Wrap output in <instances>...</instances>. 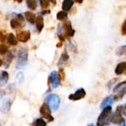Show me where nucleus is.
I'll use <instances>...</instances> for the list:
<instances>
[{"label":"nucleus","instance_id":"c756f323","mask_svg":"<svg viewBox=\"0 0 126 126\" xmlns=\"http://www.w3.org/2000/svg\"><path fill=\"white\" fill-rule=\"evenodd\" d=\"M40 13H41V14H42V16H43V15H47V14H49L50 13V11L46 9V10H44V11H41Z\"/></svg>","mask_w":126,"mask_h":126},{"label":"nucleus","instance_id":"f704fd0d","mask_svg":"<svg viewBox=\"0 0 126 126\" xmlns=\"http://www.w3.org/2000/svg\"><path fill=\"white\" fill-rule=\"evenodd\" d=\"M49 2H52L53 5H56V0H48Z\"/></svg>","mask_w":126,"mask_h":126},{"label":"nucleus","instance_id":"412c9836","mask_svg":"<svg viewBox=\"0 0 126 126\" xmlns=\"http://www.w3.org/2000/svg\"><path fill=\"white\" fill-rule=\"evenodd\" d=\"M116 54L117 56H122L126 54V45L119 46L116 50Z\"/></svg>","mask_w":126,"mask_h":126},{"label":"nucleus","instance_id":"c85d7f7f","mask_svg":"<svg viewBox=\"0 0 126 126\" xmlns=\"http://www.w3.org/2000/svg\"><path fill=\"white\" fill-rule=\"evenodd\" d=\"M121 33L122 35H126V20H125L121 27Z\"/></svg>","mask_w":126,"mask_h":126},{"label":"nucleus","instance_id":"6e6552de","mask_svg":"<svg viewBox=\"0 0 126 126\" xmlns=\"http://www.w3.org/2000/svg\"><path fill=\"white\" fill-rule=\"evenodd\" d=\"M60 81L61 80H60V79H59V77L58 76V74L56 71H53L50 74V75L49 76V77H48L47 85H52L53 88H56L60 85Z\"/></svg>","mask_w":126,"mask_h":126},{"label":"nucleus","instance_id":"39448f33","mask_svg":"<svg viewBox=\"0 0 126 126\" xmlns=\"http://www.w3.org/2000/svg\"><path fill=\"white\" fill-rule=\"evenodd\" d=\"M39 111H40V114L42 115V116L46 119L48 122H53L54 120V118L51 115V110H50L49 107L45 102H44L42 105Z\"/></svg>","mask_w":126,"mask_h":126},{"label":"nucleus","instance_id":"5701e85b","mask_svg":"<svg viewBox=\"0 0 126 126\" xmlns=\"http://www.w3.org/2000/svg\"><path fill=\"white\" fill-rule=\"evenodd\" d=\"M8 34L5 30H0V42H4L7 40Z\"/></svg>","mask_w":126,"mask_h":126},{"label":"nucleus","instance_id":"7ed1b4c3","mask_svg":"<svg viewBox=\"0 0 126 126\" xmlns=\"http://www.w3.org/2000/svg\"><path fill=\"white\" fill-rule=\"evenodd\" d=\"M28 52L26 48H21L18 51L17 54V63H16V68L20 69L22 68L28 62Z\"/></svg>","mask_w":126,"mask_h":126},{"label":"nucleus","instance_id":"4c0bfd02","mask_svg":"<svg viewBox=\"0 0 126 126\" xmlns=\"http://www.w3.org/2000/svg\"><path fill=\"white\" fill-rule=\"evenodd\" d=\"M2 65V59L0 58V67H1Z\"/></svg>","mask_w":126,"mask_h":126},{"label":"nucleus","instance_id":"9d476101","mask_svg":"<svg viewBox=\"0 0 126 126\" xmlns=\"http://www.w3.org/2000/svg\"><path fill=\"white\" fill-rule=\"evenodd\" d=\"M16 39L19 42H27L31 39V32L29 31H21L17 32Z\"/></svg>","mask_w":126,"mask_h":126},{"label":"nucleus","instance_id":"473e14b6","mask_svg":"<svg viewBox=\"0 0 126 126\" xmlns=\"http://www.w3.org/2000/svg\"><path fill=\"white\" fill-rule=\"evenodd\" d=\"M117 80H118V79H113V82H116V81H117ZM110 82H112V80H111ZM111 82H109V83H108V86H110V85L111 86V85H112V84H110Z\"/></svg>","mask_w":126,"mask_h":126},{"label":"nucleus","instance_id":"f03ea898","mask_svg":"<svg viewBox=\"0 0 126 126\" xmlns=\"http://www.w3.org/2000/svg\"><path fill=\"white\" fill-rule=\"evenodd\" d=\"M49 107L51 111H56L58 110L60 105V98L57 94H50L47 95L45 98V102Z\"/></svg>","mask_w":126,"mask_h":126},{"label":"nucleus","instance_id":"ddd939ff","mask_svg":"<svg viewBox=\"0 0 126 126\" xmlns=\"http://www.w3.org/2000/svg\"><path fill=\"white\" fill-rule=\"evenodd\" d=\"M35 23H36V29H37L38 32L40 33L42 31L43 28H44V19H43V17L42 16H39L36 17Z\"/></svg>","mask_w":126,"mask_h":126},{"label":"nucleus","instance_id":"a878e982","mask_svg":"<svg viewBox=\"0 0 126 126\" xmlns=\"http://www.w3.org/2000/svg\"><path fill=\"white\" fill-rule=\"evenodd\" d=\"M40 5L42 8L47 9L49 7V1L48 0H39Z\"/></svg>","mask_w":126,"mask_h":126},{"label":"nucleus","instance_id":"1a4fd4ad","mask_svg":"<svg viewBox=\"0 0 126 126\" xmlns=\"http://www.w3.org/2000/svg\"><path fill=\"white\" fill-rule=\"evenodd\" d=\"M85 96H86V92H85V89L84 88H79L74 94L69 95L68 99L70 100L77 101V100H80V99L85 98Z\"/></svg>","mask_w":126,"mask_h":126},{"label":"nucleus","instance_id":"393cba45","mask_svg":"<svg viewBox=\"0 0 126 126\" xmlns=\"http://www.w3.org/2000/svg\"><path fill=\"white\" fill-rule=\"evenodd\" d=\"M8 51V47L4 44H0V54L4 55Z\"/></svg>","mask_w":126,"mask_h":126},{"label":"nucleus","instance_id":"dca6fc26","mask_svg":"<svg viewBox=\"0 0 126 126\" xmlns=\"http://www.w3.org/2000/svg\"><path fill=\"white\" fill-rule=\"evenodd\" d=\"M25 19H27V21L28 22H30L31 24H34L35 23V20H36V15L34 13L31 12V11H27L25 13Z\"/></svg>","mask_w":126,"mask_h":126},{"label":"nucleus","instance_id":"bb28decb","mask_svg":"<svg viewBox=\"0 0 126 126\" xmlns=\"http://www.w3.org/2000/svg\"><path fill=\"white\" fill-rule=\"evenodd\" d=\"M126 85V80H125V81H123V82H121L118 83V84L114 87V88H113V92L115 93V92L118 91L122 86H124V85Z\"/></svg>","mask_w":126,"mask_h":126},{"label":"nucleus","instance_id":"e433bc0d","mask_svg":"<svg viewBox=\"0 0 126 126\" xmlns=\"http://www.w3.org/2000/svg\"><path fill=\"white\" fill-rule=\"evenodd\" d=\"M14 1H15V2H16L18 3H21V2H23V0H14Z\"/></svg>","mask_w":126,"mask_h":126},{"label":"nucleus","instance_id":"72a5a7b5","mask_svg":"<svg viewBox=\"0 0 126 126\" xmlns=\"http://www.w3.org/2000/svg\"><path fill=\"white\" fill-rule=\"evenodd\" d=\"M62 42H59L57 45H56V47H62Z\"/></svg>","mask_w":126,"mask_h":126},{"label":"nucleus","instance_id":"2eb2a0df","mask_svg":"<svg viewBox=\"0 0 126 126\" xmlns=\"http://www.w3.org/2000/svg\"><path fill=\"white\" fill-rule=\"evenodd\" d=\"M114 100H113V96H107L106 98H105L100 105V108L102 109L104 108L106 106H108V105H111L113 103Z\"/></svg>","mask_w":126,"mask_h":126},{"label":"nucleus","instance_id":"4be33fe9","mask_svg":"<svg viewBox=\"0 0 126 126\" xmlns=\"http://www.w3.org/2000/svg\"><path fill=\"white\" fill-rule=\"evenodd\" d=\"M46 125H47V123L45 122L44 119L41 118L36 119L33 123V126H46Z\"/></svg>","mask_w":126,"mask_h":126},{"label":"nucleus","instance_id":"20e7f679","mask_svg":"<svg viewBox=\"0 0 126 126\" xmlns=\"http://www.w3.org/2000/svg\"><path fill=\"white\" fill-rule=\"evenodd\" d=\"M122 108H123L122 105H119V106L116 107L115 113L111 116L110 122H112V123H113V124L119 125V124H121L122 122L125 121V119H124V118L122 117Z\"/></svg>","mask_w":126,"mask_h":126},{"label":"nucleus","instance_id":"2f4dec72","mask_svg":"<svg viewBox=\"0 0 126 126\" xmlns=\"http://www.w3.org/2000/svg\"><path fill=\"white\" fill-rule=\"evenodd\" d=\"M73 1H74V2H77L79 4H81V3H82V2L84 1V0H73Z\"/></svg>","mask_w":126,"mask_h":126},{"label":"nucleus","instance_id":"cd10ccee","mask_svg":"<svg viewBox=\"0 0 126 126\" xmlns=\"http://www.w3.org/2000/svg\"><path fill=\"white\" fill-rule=\"evenodd\" d=\"M68 59H69V55L68 54L67 51L65 50L64 52H63V53H62V55H61V59H60V60H61V61H63V62H66V61H68Z\"/></svg>","mask_w":126,"mask_h":126},{"label":"nucleus","instance_id":"f3484780","mask_svg":"<svg viewBox=\"0 0 126 126\" xmlns=\"http://www.w3.org/2000/svg\"><path fill=\"white\" fill-rule=\"evenodd\" d=\"M126 94V86L123 87L118 93L116 95L113 96V100L114 101H119L121 99L124 97V96Z\"/></svg>","mask_w":126,"mask_h":126},{"label":"nucleus","instance_id":"f8f14e48","mask_svg":"<svg viewBox=\"0 0 126 126\" xmlns=\"http://www.w3.org/2000/svg\"><path fill=\"white\" fill-rule=\"evenodd\" d=\"M14 59V55L11 51H8L6 53L4 54V57L2 59V63L4 64L5 68H8L9 65H11V63Z\"/></svg>","mask_w":126,"mask_h":126},{"label":"nucleus","instance_id":"58836bf2","mask_svg":"<svg viewBox=\"0 0 126 126\" xmlns=\"http://www.w3.org/2000/svg\"><path fill=\"white\" fill-rule=\"evenodd\" d=\"M88 126H94V124H90V125H88Z\"/></svg>","mask_w":126,"mask_h":126},{"label":"nucleus","instance_id":"7c9ffc66","mask_svg":"<svg viewBox=\"0 0 126 126\" xmlns=\"http://www.w3.org/2000/svg\"><path fill=\"white\" fill-rule=\"evenodd\" d=\"M122 113L125 115V116H126V104L125 105V106L122 108Z\"/></svg>","mask_w":126,"mask_h":126},{"label":"nucleus","instance_id":"0eeeda50","mask_svg":"<svg viewBox=\"0 0 126 126\" xmlns=\"http://www.w3.org/2000/svg\"><path fill=\"white\" fill-rule=\"evenodd\" d=\"M62 28L64 30V34H63V36H65V38L74 36V35L75 33V31L72 28L71 22H69V21L65 22L62 24Z\"/></svg>","mask_w":126,"mask_h":126},{"label":"nucleus","instance_id":"4468645a","mask_svg":"<svg viewBox=\"0 0 126 126\" xmlns=\"http://www.w3.org/2000/svg\"><path fill=\"white\" fill-rule=\"evenodd\" d=\"M74 5V1L73 0H64L62 2V10L64 11H69L72 8V6Z\"/></svg>","mask_w":126,"mask_h":126},{"label":"nucleus","instance_id":"423d86ee","mask_svg":"<svg viewBox=\"0 0 126 126\" xmlns=\"http://www.w3.org/2000/svg\"><path fill=\"white\" fill-rule=\"evenodd\" d=\"M24 21L25 18L22 14H17L16 17L13 18L11 20V27L13 29H18L22 28L24 25Z\"/></svg>","mask_w":126,"mask_h":126},{"label":"nucleus","instance_id":"c9c22d12","mask_svg":"<svg viewBox=\"0 0 126 126\" xmlns=\"http://www.w3.org/2000/svg\"><path fill=\"white\" fill-rule=\"evenodd\" d=\"M119 126H125V122L124 121V122H122L121 124H119Z\"/></svg>","mask_w":126,"mask_h":126},{"label":"nucleus","instance_id":"f257e3e1","mask_svg":"<svg viewBox=\"0 0 126 126\" xmlns=\"http://www.w3.org/2000/svg\"><path fill=\"white\" fill-rule=\"evenodd\" d=\"M112 113V107L111 105H108L102 108V111L99 114L97 119L96 126H108L110 122Z\"/></svg>","mask_w":126,"mask_h":126},{"label":"nucleus","instance_id":"b1692460","mask_svg":"<svg viewBox=\"0 0 126 126\" xmlns=\"http://www.w3.org/2000/svg\"><path fill=\"white\" fill-rule=\"evenodd\" d=\"M58 76L60 79V80L62 81H64L65 79V70L64 68H59V72H58Z\"/></svg>","mask_w":126,"mask_h":126},{"label":"nucleus","instance_id":"6ab92c4d","mask_svg":"<svg viewBox=\"0 0 126 126\" xmlns=\"http://www.w3.org/2000/svg\"><path fill=\"white\" fill-rule=\"evenodd\" d=\"M26 4L31 11H35L37 8V0H26Z\"/></svg>","mask_w":126,"mask_h":126},{"label":"nucleus","instance_id":"9b49d317","mask_svg":"<svg viewBox=\"0 0 126 126\" xmlns=\"http://www.w3.org/2000/svg\"><path fill=\"white\" fill-rule=\"evenodd\" d=\"M115 74L116 75H122V74L126 75V62H120L116 66Z\"/></svg>","mask_w":126,"mask_h":126},{"label":"nucleus","instance_id":"aec40b11","mask_svg":"<svg viewBox=\"0 0 126 126\" xmlns=\"http://www.w3.org/2000/svg\"><path fill=\"white\" fill-rule=\"evenodd\" d=\"M56 18H57L58 20H60V21L65 20L68 18V14L66 13V11H59L56 14Z\"/></svg>","mask_w":126,"mask_h":126},{"label":"nucleus","instance_id":"a211bd4d","mask_svg":"<svg viewBox=\"0 0 126 126\" xmlns=\"http://www.w3.org/2000/svg\"><path fill=\"white\" fill-rule=\"evenodd\" d=\"M7 39H8V42L12 46H15L18 44V40H17L16 37L12 33H11L8 35Z\"/></svg>","mask_w":126,"mask_h":126}]
</instances>
